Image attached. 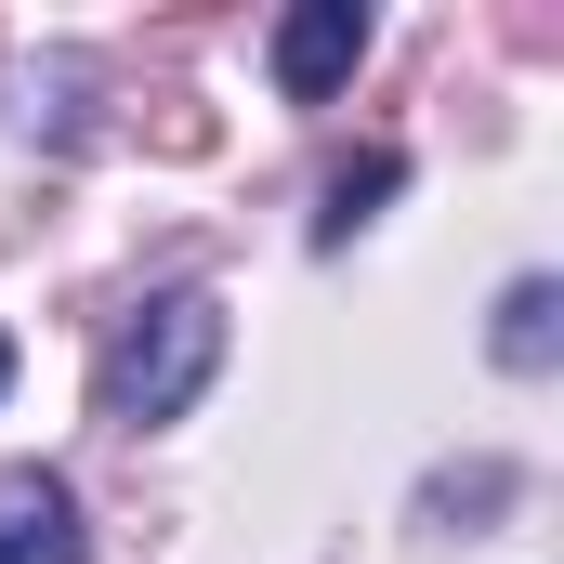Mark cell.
Listing matches in <instances>:
<instances>
[{
    "label": "cell",
    "mask_w": 564,
    "mask_h": 564,
    "mask_svg": "<svg viewBox=\"0 0 564 564\" xmlns=\"http://www.w3.org/2000/svg\"><path fill=\"white\" fill-rule=\"evenodd\" d=\"M210 368H224V302L210 289H158L144 315H119V341L93 368V408L119 433H158V421H184L210 394Z\"/></svg>",
    "instance_id": "cell-1"
},
{
    "label": "cell",
    "mask_w": 564,
    "mask_h": 564,
    "mask_svg": "<svg viewBox=\"0 0 564 564\" xmlns=\"http://www.w3.org/2000/svg\"><path fill=\"white\" fill-rule=\"evenodd\" d=\"M368 53V0H289L276 13V93L289 106H328Z\"/></svg>",
    "instance_id": "cell-2"
},
{
    "label": "cell",
    "mask_w": 564,
    "mask_h": 564,
    "mask_svg": "<svg viewBox=\"0 0 564 564\" xmlns=\"http://www.w3.org/2000/svg\"><path fill=\"white\" fill-rule=\"evenodd\" d=\"M0 564H79V499L40 459H0Z\"/></svg>",
    "instance_id": "cell-3"
},
{
    "label": "cell",
    "mask_w": 564,
    "mask_h": 564,
    "mask_svg": "<svg viewBox=\"0 0 564 564\" xmlns=\"http://www.w3.org/2000/svg\"><path fill=\"white\" fill-rule=\"evenodd\" d=\"M552 315H564L552 276H512V302H499V368H552Z\"/></svg>",
    "instance_id": "cell-4"
},
{
    "label": "cell",
    "mask_w": 564,
    "mask_h": 564,
    "mask_svg": "<svg viewBox=\"0 0 564 564\" xmlns=\"http://www.w3.org/2000/svg\"><path fill=\"white\" fill-rule=\"evenodd\" d=\"M381 197H394V144H368V158H355V171H328V210H315V237H328V250H341V237H355V224H368V210H381Z\"/></svg>",
    "instance_id": "cell-5"
},
{
    "label": "cell",
    "mask_w": 564,
    "mask_h": 564,
    "mask_svg": "<svg viewBox=\"0 0 564 564\" xmlns=\"http://www.w3.org/2000/svg\"><path fill=\"white\" fill-rule=\"evenodd\" d=\"M0 394H13V341H0Z\"/></svg>",
    "instance_id": "cell-6"
}]
</instances>
